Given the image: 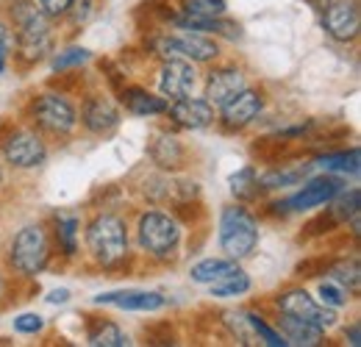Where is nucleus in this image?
Instances as JSON below:
<instances>
[{
    "instance_id": "nucleus-28",
    "label": "nucleus",
    "mask_w": 361,
    "mask_h": 347,
    "mask_svg": "<svg viewBox=\"0 0 361 347\" xmlns=\"http://www.w3.org/2000/svg\"><path fill=\"white\" fill-rule=\"evenodd\" d=\"M180 14L186 17H223L228 11L226 0H178Z\"/></svg>"
},
{
    "instance_id": "nucleus-22",
    "label": "nucleus",
    "mask_w": 361,
    "mask_h": 347,
    "mask_svg": "<svg viewBox=\"0 0 361 347\" xmlns=\"http://www.w3.org/2000/svg\"><path fill=\"white\" fill-rule=\"evenodd\" d=\"M361 156L359 147H350V150H336V153H322L314 159V167L325 170L331 175H359Z\"/></svg>"
},
{
    "instance_id": "nucleus-36",
    "label": "nucleus",
    "mask_w": 361,
    "mask_h": 347,
    "mask_svg": "<svg viewBox=\"0 0 361 347\" xmlns=\"http://www.w3.org/2000/svg\"><path fill=\"white\" fill-rule=\"evenodd\" d=\"M345 339H348L353 347L361 345V322H359V319H356V322H350V328L345 331Z\"/></svg>"
},
{
    "instance_id": "nucleus-17",
    "label": "nucleus",
    "mask_w": 361,
    "mask_h": 347,
    "mask_svg": "<svg viewBox=\"0 0 361 347\" xmlns=\"http://www.w3.org/2000/svg\"><path fill=\"white\" fill-rule=\"evenodd\" d=\"M81 123H84V128L90 130V133H94V136H109L111 130L120 126V109H117L109 97L92 95V97L84 100Z\"/></svg>"
},
{
    "instance_id": "nucleus-2",
    "label": "nucleus",
    "mask_w": 361,
    "mask_h": 347,
    "mask_svg": "<svg viewBox=\"0 0 361 347\" xmlns=\"http://www.w3.org/2000/svg\"><path fill=\"white\" fill-rule=\"evenodd\" d=\"M87 253L94 264L111 269L128 259V225L120 214L103 212L87 225Z\"/></svg>"
},
{
    "instance_id": "nucleus-34",
    "label": "nucleus",
    "mask_w": 361,
    "mask_h": 347,
    "mask_svg": "<svg viewBox=\"0 0 361 347\" xmlns=\"http://www.w3.org/2000/svg\"><path fill=\"white\" fill-rule=\"evenodd\" d=\"M11 47H14V34H11L8 23L0 20V56H8Z\"/></svg>"
},
{
    "instance_id": "nucleus-14",
    "label": "nucleus",
    "mask_w": 361,
    "mask_h": 347,
    "mask_svg": "<svg viewBox=\"0 0 361 347\" xmlns=\"http://www.w3.org/2000/svg\"><path fill=\"white\" fill-rule=\"evenodd\" d=\"M92 303L97 305H111L120 311H139V314H153L167 308V298L161 292L153 289H117V292H103L97 298H92Z\"/></svg>"
},
{
    "instance_id": "nucleus-24",
    "label": "nucleus",
    "mask_w": 361,
    "mask_h": 347,
    "mask_svg": "<svg viewBox=\"0 0 361 347\" xmlns=\"http://www.w3.org/2000/svg\"><path fill=\"white\" fill-rule=\"evenodd\" d=\"M56 242L61 256L73 259L78 253V242H81V219L75 214H59L56 217Z\"/></svg>"
},
{
    "instance_id": "nucleus-39",
    "label": "nucleus",
    "mask_w": 361,
    "mask_h": 347,
    "mask_svg": "<svg viewBox=\"0 0 361 347\" xmlns=\"http://www.w3.org/2000/svg\"><path fill=\"white\" fill-rule=\"evenodd\" d=\"M0 292H3V275H0Z\"/></svg>"
},
{
    "instance_id": "nucleus-16",
    "label": "nucleus",
    "mask_w": 361,
    "mask_h": 347,
    "mask_svg": "<svg viewBox=\"0 0 361 347\" xmlns=\"http://www.w3.org/2000/svg\"><path fill=\"white\" fill-rule=\"evenodd\" d=\"M195 84H197V73H195V64L186 59H167L159 70V92L167 100L192 95Z\"/></svg>"
},
{
    "instance_id": "nucleus-4",
    "label": "nucleus",
    "mask_w": 361,
    "mask_h": 347,
    "mask_svg": "<svg viewBox=\"0 0 361 347\" xmlns=\"http://www.w3.org/2000/svg\"><path fill=\"white\" fill-rule=\"evenodd\" d=\"M220 250L226 259H247L259 248V219L245 206H226L220 214V233H217Z\"/></svg>"
},
{
    "instance_id": "nucleus-35",
    "label": "nucleus",
    "mask_w": 361,
    "mask_h": 347,
    "mask_svg": "<svg viewBox=\"0 0 361 347\" xmlns=\"http://www.w3.org/2000/svg\"><path fill=\"white\" fill-rule=\"evenodd\" d=\"M47 303L50 305L70 303V289H53V292H47Z\"/></svg>"
},
{
    "instance_id": "nucleus-12",
    "label": "nucleus",
    "mask_w": 361,
    "mask_h": 347,
    "mask_svg": "<svg viewBox=\"0 0 361 347\" xmlns=\"http://www.w3.org/2000/svg\"><path fill=\"white\" fill-rule=\"evenodd\" d=\"M262 109H264V95L259 89L245 87L239 95H233L226 106L217 109V120L223 123L226 130H242L259 120Z\"/></svg>"
},
{
    "instance_id": "nucleus-19",
    "label": "nucleus",
    "mask_w": 361,
    "mask_h": 347,
    "mask_svg": "<svg viewBox=\"0 0 361 347\" xmlns=\"http://www.w3.org/2000/svg\"><path fill=\"white\" fill-rule=\"evenodd\" d=\"M147 156L153 164H159L161 170H176L183 164V145H180L178 136L173 133H156L153 142L147 145Z\"/></svg>"
},
{
    "instance_id": "nucleus-11",
    "label": "nucleus",
    "mask_w": 361,
    "mask_h": 347,
    "mask_svg": "<svg viewBox=\"0 0 361 347\" xmlns=\"http://www.w3.org/2000/svg\"><path fill=\"white\" fill-rule=\"evenodd\" d=\"M322 31L334 42H356L361 31L359 0H328L322 8Z\"/></svg>"
},
{
    "instance_id": "nucleus-26",
    "label": "nucleus",
    "mask_w": 361,
    "mask_h": 347,
    "mask_svg": "<svg viewBox=\"0 0 361 347\" xmlns=\"http://www.w3.org/2000/svg\"><path fill=\"white\" fill-rule=\"evenodd\" d=\"M231 192L236 200L250 203L262 195V183H259V170L256 167H242L239 173L231 175Z\"/></svg>"
},
{
    "instance_id": "nucleus-27",
    "label": "nucleus",
    "mask_w": 361,
    "mask_h": 347,
    "mask_svg": "<svg viewBox=\"0 0 361 347\" xmlns=\"http://www.w3.org/2000/svg\"><path fill=\"white\" fill-rule=\"evenodd\" d=\"M328 275L334 278V281H339L350 295H359L361 289V272H359V259H345L339 261V264H334L331 269H328Z\"/></svg>"
},
{
    "instance_id": "nucleus-3",
    "label": "nucleus",
    "mask_w": 361,
    "mask_h": 347,
    "mask_svg": "<svg viewBox=\"0 0 361 347\" xmlns=\"http://www.w3.org/2000/svg\"><path fill=\"white\" fill-rule=\"evenodd\" d=\"M180 225L178 219L167 212H142L136 219V239L139 248L156 261L176 259L180 245Z\"/></svg>"
},
{
    "instance_id": "nucleus-38",
    "label": "nucleus",
    "mask_w": 361,
    "mask_h": 347,
    "mask_svg": "<svg viewBox=\"0 0 361 347\" xmlns=\"http://www.w3.org/2000/svg\"><path fill=\"white\" fill-rule=\"evenodd\" d=\"M3 67H6V56H0V73H3Z\"/></svg>"
},
{
    "instance_id": "nucleus-15",
    "label": "nucleus",
    "mask_w": 361,
    "mask_h": 347,
    "mask_svg": "<svg viewBox=\"0 0 361 347\" xmlns=\"http://www.w3.org/2000/svg\"><path fill=\"white\" fill-rule=\"evenodd\" d=\"M247 87V78L242 73V67L236 64H223V67H214L209 75H206V87H203V97L220 109L226 106L233 95H239L242 89Z\"/></svg>"
},
{
    "instance_id": "nucleus-25",
    "label": "nucleus",
    "mask_w": 361,
    "mask_h": 347,
    "mask_svg": "<svg viewBox=\"0 0 361 347\" xmlns=\"http://www.w3.org/2000/svg\"><path fill=\"white\" fill-rule=\"evenodd\" d=\"M250 286H253V281H250V275L245 272V269H233V272H228L223 275L217 284H212L209 289H212V295L214 298H220V300H231V298H242V295H247L250 292Z\"/></svg>"
},
{
    "instance_id": "nucleus-21",
    "label": "nucleus",
    "mask_w": 361,
    "mask_h": 347,
    "mask_svg": "<svg viewBox=\"0 0 361 347\" xmlns=\"http://www.w3.org/2000/svg\"><path fill=\"white\" fill-rule=\"evenodd\" d=\"M233 269H236V261L226 259V256L203 259L189 267V281H192V284H200V286H212V284H217L223 275L233 272Z\"/></svg>"
},
{
    "instance_id": "nucleus-8",
    "label": "nucleus",
    "mask_w": 361,
    "mask_h": 347,
    "mask_svg": "<svg viewBox=\"0 0 361 347\" xmlns=\"http://www.w3.org/2000/svg\"><path fill=\"white\" fill-rule=\"evenodd\" d=\"M31 120L39 130H45L50 136H70L78 126V111L75 106L59 95V92H45L39 97H34L31 103Z\"/></svg>"
},
{
    "instance_id": "nucleus-10",
    "label": "nucleus",
    "mask_w": 361,
    "mask_h": 347,
    "mask_svg": "<svg viewBox=\"0 0 361 347\" xmlns=\"http://www.w3.org/2000/svg\"><path fill=\"white\" fill-rule=\"evenodd\" d=\"M0 153L6 164L14 170H37L47 162V145L45 139L31 128H17L0 142Z\"/></svg>"
},
{
    "instance_id": "nucleus-30",
    "label": "nucleus",
    "mask_w": 361,
    "mask_h": 347,
    "mask_svg": "<svg viewBox=\"0 0 361 347\" xmlns=\"http://www.w3.org/2000/svg\"><path fill=\"white\" fill-rule=\"evenodd\" d=\"M92 59V50L87 47H78V44H73V47H67V50H59L56 56H53V70H70V67H81V64H87Z\"/></svg>"
},
{
    "instance_id": "nucleus-7",
    "label": "nucleus",
    "mask_w": 361,
    "mask_h": 347,
    "mask_svg": "<svg viewBox=\"0 0 361 347\" xmlns=\"http://www.w3.org/2000/svg\"><path fill=\"white\" fill-rule=\"evenodd\" d=\"M345 186H348V183L342 181V175H331V173L317 175V178L303 181V186H300L295 195H289L286 200L272 203V209H275L278 214H303V212H314V209L328 206Z\"/></svg>"
},
{
    "instance_id": "nucleus-1",
    "label": "nucleus",
    "mask_w": 361,
    "mask_h": 347,
    "mask_svg": "<svg viewBox=\"0 0 361 347\" xmlns=\"http://www.w3.org/2000/svg\"><path fill=\"white\" fill-rule=\"evenodd\" d=\"M8 17L14 23V47L25 64H37L50 53L53 28L45 14L39 11L37 0H14L8 6Z\"/></svg>"
},
{
    "instance_id": "nucleus-32",
    "label": "nucleus",
    "mask_w": 361,
    "mask_h": 347,
    "mask_svg": "<svg viewBox=\"0 0 361 347\" xmlns=\"http://www.w3.org/2000/svg\"><path fill=\"white\" fill-rule=\"evenodd\" d=\"M92 11H94V0H73L67 17L73 20V25H87Z\"/></svg>"
},
{
    "instance_id": "nucleus-40",
    "label": "nucleus",
    "mask_w": 361,
    "mask_h": 347,
    "mask_svg": "<svg viewBox=\"0 0 361 347\" xmlns=\"http://www.w3.org/2000/svg\"><path fill=\"white\" fill-rule=\"evenodd\" d=\"M0 186H3V170H0Z\"/></svg>"
},
{
    "instance_id": "nucleus-5",
    "label": "nucleus",
    "mask_w": 361,
    "mask_h": 347,
    "mask_svg": "<svg viewBox=\"0 0 361 347\" xmlns=\"http://www.w3.org/2000/svg\"><path fill=\"white\" fill-rule=\"evenodd\" d=\"M47 261H50V236H47L45 225L42 222L23 225L8 245V264L20 275L34 278L45 269Z\"/></svg>"
},
{
    "instance_id": "nucleus-23",
    "label": "nucleus",
    "mask_w": 361,
    "mask_h": 347,
    "mask_svg": "<svg viewBox=\"0 0 361 347\" xmlns=\"http://www.w3.org/2000/svg\"><path fill=\"white\" fill-rule=\"evenodd\" d=\"M87 345L126 347V345H131V339H128V334H126L120 325H114V322H109V319H92L90 328H87Z\"/></svg>"
},
{
    "instance_id": "nucleus-6",
    "label": "nucleus",
    "mask_w": 361,
    "mask_h": 347,
    "mask_svg": "<svg viewBox=\"0 0 361 347\" xmlns=\"http://www.w3.org/2000/svg\"><path fill=\"white\" fill-rule=\"evenodd\" d=\"M150 47L164 61L167 59H186L192 64H206V61H214L220 56V44L214 42L212 37L195 34V31H180V28H176V34L156 37L150 42Z\"/></svg>"
},
{
    "instance_id": "nucleus-37",
    "label": "nucleus",
    "mask_w": 361,
    "mask_h": 347,
    "mask_svg": "<svg viewBox=\"0 0 361 347\" xmlns=\"http://www.w3.org/2000/svg\"><path fill=\"white\" fill-rule=\"evenodd\" d=\"M309 3H312V6H314V8H322V6H325V3H328V0H309Z\"/></svg>"
},
{
    "instance_id": "nucleus-33",
    "label": "nucleus",
    "mask_w": 361,
    "mask_h": 347,
    "mask_svg": "<svg viewBox=\"0 0 361 347\" xmlns=\"http://www.w3.org/2000/svg\"><path fill=\"white\" fill-rule=\"evenodd\" d=\"M70 3H73V0H37L39 11L45 14L47 20H61V17H67Z\"/></svg>"
},
{
    "instance_id": "nucleus-29",
    "label": "nucleus",
    "mask_w": 361,
    "mask_h": 347,
    "mask_svg": "<svg viewBox=\"0 0 361 347\" xmlns=\"http://www.w3.org/2000/svg\"><path fill=\"white\" fill-rule=\"evenodd\" d=\"M317 298H319V303L328 305V308H342V305L350 303V292L339 284V281H334V278H325L322 284H319V289H317Z\"/></svg>"
},
{
    "instance_id": "nucleus-18",
    "label": "nucleus",
    "mask_w": 361,
    "mask_h": 347,
    "mask_svg": "<svg viewBox=\"0 0 361 347\" xmlns=\"http://www.w3.org/2000/svg\"><path fill=\"white\" fill-rule=\"evenodd\" d=\"M275 328H278V334L286 339V345H298V347L322 345V336H325V331L314 328L312 322H303V319L289 317V314H278Z\"/></svg>"
},
{
    "instance_id": "nucleus-20",
    "label": "nucleus",
    "mask_w": 361,
    "mask_h": 347,
    "mask_svg": "<svg viewBox=\"0 0 361 347\" xmlns=\"http://www.w3.org/2000/svg\"><path fill=\"white\" fill-rule=\"evenodd\" d=\"M123 106L134 117H159L167 111V97H159L142 87H126L123 89Z\"/></svg>"
},
{
    "instance_id": "nucleus-13",
    "label": "nucleus",
    "mask_w": 361,
    "mask_h": 347,
    "mask_svg": "<svg viewBox=\"0 0 361 347\" xmlns=\"http://www.w3.org/2000/svg\"><path fill=\"white\" fill-rule=\"evenodd\" d=\"M176 126L186 130H203L209 128L214 120H217V109L206 100V97H178L173 103H167V111H164Z\"/></svg>"
},
{
    "instance_id": "nucleus-9",
    "label": "nucleus",
    "mask_w": 361,
    "mask_h": 347,
    "mask_svg": "<svg viewBox=\"0 0 361 347\" xmlns=\"http://www.w3.org/2000/svg\"><path fill=\"white\" fill-rule=\"evenodd\" d=\"M275 308H278V314H289V317H298V319H303V322H312L319 331H331V328L339 322L336 308L322 305L317 298H312V295H309L306 289H300V286L283 289V292L275 298Z\"/></svg>"
},
{
    "instance_id": "nucleus-31",
    "label": "nucleus",
    "mask_w": 361,
    "mask_h": 347,
    "mask_svg": "<svg viewBox=\"0 0 361 347\" xmlns=\"http://www.w3.org/2000/svg\"><path fill=\"white\" fill-rule=\"evenodd\" d=\"M14 331L23 334V336H37L45 331V317L37 314V311H25V314H17L14 317Z\"/></svg>"
}]
</instances>
